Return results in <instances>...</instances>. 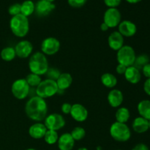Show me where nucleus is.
<instances>
[{
  "label": "nucleus",
  "instance_id": "37",
  "mask_svg": "<svg viewBox=\"0 0 150 150\" xmlns=\"http://www.w3.org/2000/svg\"><path fill=\"white\" fill-rule=\"evenodd\" d=\"M144 90L145 93L150 96V79H147L144 83Z\"/></svg>",
  "mask_w": 150,
  "mask_h": 150
},
{
  "label": "nucleus",
  "instance_id": "42",
  "mask_svg": "<svg viewBox=\"0 0 150 150\" xmlns=\"http://www.w3.org/2000/svg\"><path fill=\"white\" fill-rule=\"evenodd\" d=\"M78 150H88V149L85 147H81V148H79Z\"/></svg>",
  "mask_w": 150,
  "mask_h": 150
},
{
  "label": "nucleus",
  "instance_id": "21",
  "mask_svg": "<svg viewBox=\"0 0 150 150\" xmlns=\"http://www.w3.org/2000/svg\"><path fill=\"white\" fill-rule=\"evenodd\" d=\"M133 130L138 133H144L149 130L148 120L142 117H136L132 125Z\"/></svg>",
  "mask_w": 150,
  "mask_h": 150
},
{
  "label": "nucleus",
  "instance_id": "7",
  "mask_svg": "<svg viewBox=\"0 0 150 150\" xmlns=\"http://www.w3.org/2000/svg\"><path fill=\"white\" fill-rule=\"evenodd\" d=\"M30 86L25 79H17L12 84L11 91L13 96L18 100H23L29 95Z\"/></svg>",
  "mask_w": 150,
  "mask_h": 150
},
{
  "label": "nucleus",
  "instance_id": "18",
  "mask_svg": "<svg viewBox=\"0 0 150 150\" xmlns=\"http://www.w3.org/2000/svg\"><path fill=\"white\" fill-rule=\"evenodd\" d=\"M125 78L126 80L130 83L136 84L140 81L142 79V75H141L140 70L136 68L134 66H130L127 67L126 71L125 73Z\"/></svg>",
  "mask_w": 150,
  "mask_h": 150
},
{
  "label": "nucleus",
  "instance_id": "19",
  "mask_svg": "<svg viewBox=\"0 0 150 150\" xmlns=\"http://www.w3.org/2000/svg\"><path fill=\"white\" fill-rule=\"evenodd\" d=\"M47 128L42 123H35L33 124L29 129V134L32 138L35 139H40L44 137Z\"/></svg>",
  "mask_w": 150,
  "mask_h": 150
},
{
  "label": "nucleus",
  "instance_id": "9",
  "mask_svg": "<svg viewBox=\"0 0 150 150\" xmlns=\"http://www.w3.org/2000/svg\"><path fill=\"white\" fill-rule=\"evenodd\" d=\"M59 48V41L53 37L45 38L41 43V51L45 55H54L58 52Z\"/></svg>",
  "mask_w": 150,
  "mask_h": 150
},
{
  "label": "nucleus",
  "instance_id": "24",
  "mask_svg": "<svg viewBox=\"0 0 150 150\" xmlns=\"http://www.w3.org/2000/svg\"><path fill=\"white\" fill-rule=\"evenodd\" d=\"M101 82L107 88H114L117 84V79L111 73H104L101 76Z\"/></svg>",
  "mask_w": 150,
  "mask_h": 150
},
{
  "label": "nucleus",
  "instance_id": "39",
  "mask_svg": "<svg viewBox=\"0 0 150 150\" xmlns=\"http://www.w3.org/2000/svg\"><path fill=\"white\" fill-rule=\"evenodd\" d=\"M132 150H149V149L146 144L141 143L136 145V146L132 149Z\"/></svg>",
  "mask_w": 150,
  "mask_h": 150
},
{
  "label": "nucleus",
  "instance_id": "11",
  "mask_svg": "<svg viewBox=\"0 0 150 150\" xmlns=\"http://www.w3.org/2000/svg\"><path fill=\"white\" fill-rule=\"evenodd\" d=\"M55 4L46 0H39L35 4V13L39 17L48 16L55 9Z\"/></svg>",
  "mask_w": 150,
  "mask_h": 150
},
{
  "label": "nucleus",
  "instance_id": "17",
  "mask_svg": "<svg viewBox=\"0 0 150 150\" xmlns=\"http://www.w3.org/2000/svg\"><path fill=\"white\" fill-rule=\"evenodd\" d=\"M108 103L113 108H117L120 106L123 102V94L119 89H112L110 91L107 98Z\"/></svg>",
  "mask_w": 150,
  "mask_h": 150
},
{
  "label": "nucleus",
  "instance_id": "22",
  "mask_svg": "<svg viewBox=\"0 0 150 150\" xmlns=\"http://www.w3.org/2000/svg\"><path fill=\"white\" fill-rule=\"evenodd\" d=\"M137 108L141 117L147 120H150V100H142L138 104Z\"/></svg>",
  "mask_w": 150,
  "mask_h": 150
},
{
  "label": "nucleus",
  "instance_id": "29",
  "mask_svg": "<svg viewBox=\"0 0 150 150\" xmlns=\"http://www.w3.org/2000/svg\"><path fill=\"white\" fill-rule=\"evenodd\" d=\"M70 135L75 141H80L84 138L85 135H86V131L83 127H76L72 130Z\"/></svg>",
  "mask_w": 150,
  "mask_h": 150
},
{
  "label": "nucleus",
  "instance_id": "16",
  "mask_svg": "<svg viewBox=\"0 0 150 150\" xmlns=\"http://www.w3.org/2000/svg\"><path fill=\"white\" fill-rule=\"evenodd\" d=\"M58 147L60 150H72L75 144V140L70 133H65L58 139Z\"/></svg>",
  "mask_w": 150,
  "mask_h": 150
},
{
  "label": "nucleus",
  "instance_id": "41",
  "mask_svg": "<svg viewBox=\"0 0 150 150\" xmlns=\"http://www.w3.org/2000/svg\"><path fill=\"white\" fill-rule=\"evenodd\" d=\"M142 1V0H126V1H127L130 4H137Z\"/></svg>",
  "mask_w": 150,
  "mask_h": 150
},
{
  "label": "nucleus",
  "instance_id": "32",
  "mask_svg": "<svg viewBox=\"0 0 150 150\" xmlns=\"http://www.w3.org/2000/svg\"><path fill=\"white\" fill-rule=\"evenodd\" d=\"M8 13L12 16L21 14V4L16 3V4H13L10 6L8 8Z\"/></svg>",
  "mask_w": 150,
  "mask_h": 150
},
{
  "label": "nucleus",
  "instance_id": "13",
  "mask_svg": "<svg viewBox=\"0 0 150 150\" xmlns=\"http://www.w3.org/2000/svg\"><path fill=\"white\" fill-rule=\"evenodd\" d=\"M70 115L72 118L77 122H84L88 117V111L83 105L76 103L72 105Z\"/></svg>",
  "mask_w": 150,
  "mask_h": 150
},
{
  "label": "nucleus",
  "instance_id": "30",
  "mask_svg": "<svg viewBox=\"0 0 150 150\" xmlns=\"http://www.w3.org/2000/svg\"><path fill=\"white\" fill-rule=\"evenodd\" d=\"M149 61V57L147 55H145V54H142V55H140L138 57H136L133 66L139 70L140 68H142L144 65H146V64H148Z\"/></svg>",
  "mask_w": 150,
  "mask_h": 150
},
{
  "label": "nucleus",
  "instance_id": "27",
  "mask_svg": "<svg viewBox=\"0 0 150 150\" xmlns=\"http://www.w3.org/2000/svg\"><path fill=\"white\" fill-rule=\"evenodd\" d=\"M44 140L48 144L53 145L58 142L59 136L58 133L55 130H47L45 136H44Z\"/></svg>",
  "mask_w": 150,
  "mask_h": 150
},
{
  "label": "nucleus",
  "instance_id": "23",
  "mask_svg": "<svg viewBox=\"0 0 150 150\" xmlns=\"http://www.w3.org/2000/svg\"><path fill=\"white\" fill-rule=\"evenodd\" d=\"M35 4L32 0H26L21 4V14L29 17L35 12Z\"/></svg>",
  "mask_w": 150,
  "mask_h": 150
},
{
  "label": "nucleus",
  "instance_id": "8",
  "mask_svg": "<svg viewBox=\"0 0 150 150\" xmlns=\"http://www.w3.org/2000/svg\"><path fill=\"white\" fill-rule=\"evenodd\" d=\"M44 125L47 130L57 131L65 125V120L61 114H51L45 117Z\"/></svg>",
  "mask_w": 150,
  "mask_h": 150
},
{
  "label": "nucleus",
  "instance_id": "1",
  "mask_svg": "<svg viewBox=\"0 0 150 150\" xmlns=\"http://www.w3.org/2000/svg\"><path fill=\"white\" fill-rule=\"evenodd\" d=\"M25 112L31 120L40 122L45 120L48 113V105L45 99L38 96L31 98L26 102Z\"/></svg>",
  "mask_w": 150,
  "mask_h": 150
},
{
  "label": "nucleus",
  "instance_id": "31",
  "mask_svg": "<svg viewBox=\"0 0 150 150\" xmlns=\"http://www.w3.org/2000/svg\"><path fill=\"white\" fill-rule=\"evenodd\" d=\"M45 74L47 75L48 79L57 81V79L59 78V76L61 74V73H60L59 70L58 69L54 68V67H51V68H48V71L46 72Z\"/></svg>",
  "mask_w": 150,
  "mask_h": 150
},
{
  "label": "nucleus",
  "instance_id": "5",
  "mask_svg": "<svg viewBox=\"0 0 150 150\" xmlns=\"http://www.w3.org/2000/svg\"><path fill=\"white\" fill-rule=\"evenodd\" d=\"M59 92V88L56 81L45 79L42 81L36 87L37 96L43 99L48 98L55 95Z\"/></svg>",
  "mask_w": 150,
  "mask_h": 150
},
{
  "label": "nucleus",
  "instance_id": "20",
  "mask_svg": "<svg viewBox=\"0 0 150 150\" xmlns=\"http://www.w3.org/2000/svg\"><path fill=\"white\" fill-rule=\"evenodd\" d=\"M56 81H57L59 90L64 91L68 89L71 86L72 82H73V78L70 73H61Z\"/></svg>",
  "mask_w": 150,
  "mask_h": 150
},
{
  "label": "nucleus",
  "instance_id": "34",
  "mask_svg": "<svg viewBox=\"0 0 150 150\" xmlns=\"http://www.w3.org/2000/svg\"><path fill=\"white\" fill-rule=\"evenodd\" d=\"M122 2V0H104V3L109 8H116Z\"/></svg>",
  "mask_w": 150,
  "mask_h": 150
},
{
  "label": "nucleus",
  "instance_id": "4",
  "mask_svg": "<svg viewBox=\"0 0 150 150\" xmlns=\"http://www.w3.org/2000/svg\"><path fill=\"white\" fill-rule=\"evenodd\" d=\"M110 134L111 137L117 142H127L131 137L130 128L125 123L115 122L110 127Z\"/></svg>",
  "mask_w": 150,
  "mask_h": 150
},
{
  "label": "nucleus",
  "instance_id": "12",
  "mask_svg": "<svg viewBox=\"0 0 150 150\" xmlns=\"http://www.w3.org/2000/svg\"><path fill=\"white\" fill-rule=\"evenodd\" d=\"M15 51L17 57L21 59H26L32 54L33 51L32 44L28 40H21L16 44Z\"/></svg>",
  "mask_w": 150,
  "mask_h": 150
},
{
  "label": "nucleus",
  "instance_id": "36",
  "mask_svg": "<svg viewBox=\"0 0 150 150\" xmlns=\"http://www.w3.org/2000/svg\"><path fill=\"white\" fill-rule=\"evenodd\" d=\"M142 72L145 77L150 79V63H148L142 67Z\"/></svg>",
  "mask_w": 150,
  "mask_h": 150
},
{
  "label": "nucleus",
  "instance_id": "3",
  "mask_svg": "<svg viewBox=\"0 0 150 150\" xmlns=\"http://www.w3.org/2000/svg\"><path fill=\"white\" fill-rule=\"evenodd\" d=\"M10 27L13 35L18 38H23L29 31L28 18L22 14L13 16L10 21Z\"/></svg>",
  "mask_w": 150,
  "mask_h": 150
},
{
  "label": "nucleus",
  "instance_id": "35",
  "mask_svg": "<svg viewBox=\"0 0 150 150\" xmlns=\"http://www.w3.org/2000/svg\"><path fill=\"white\" fill-rule=\"evenodd\" d=\"M72 105L71 104L68 103H64L62 105L61 110L62 111L63 114H68L70 113V111H71Z\"/></svg>",
  "mask_w": 150,
  "mask_h": 150
},
{
  "label": "nucleus",
  "instance_id": "15",
  "mask_svg": "<svg viewBox=\"0 0 150 150\" xmlns=\"http://www.w3.org/2000/svg\"><path fill=\"white\" fill-rule=\"evenodd\" d=\"M108 43L114 51H119L124 45V37L119 32H114L108 38Z\"/></svg>",
  "mask_w": 150,
  "mask_h": 150
},
{
  "label": "nucleus",
  "instance_id": "44",
  "mask_svg": "<svg viewBox=\"0 0 150 150\" xmlns=\"http://www.w3.org/2000/svg\"><path fill=\"white\" fill-rule=\"evenodd\" d=\"M148 125H149V129H150V120H148Z\"/></svg>",
  "mask_w": 150,
  "mask_h": 150
},
{
  "label": "nucleus",
  "instance_id": "26",
  "mask_svg": "<svg viewBox=\"0 0 150 150\" xmlns=\"http://www.w3.org/2000/svg\"><path fill=\"white\" fill-rule=\"evenodd\" d=\"M0 55H1V58L4 61L10 62L14 59L16 54L14 48H13V47H6V48H3L1 50Z\"/></svg>",
  "mask_w": 150,
  "mask_h": 150
},
{
  "label": "nucleus",
  "instance_id": "45",
  "mask_svg": "<svg viewBox=\"0 0 150 150\" xmlns=\"http://www.w3.org/2000/svg\"><path fill=\"white\" fill-rule=\"evenodd\" d=\"M26 150H36V149H26Z\"/></svg>",
  "mask_w": 150,
  "mask_h": 150
},
{
  "label": "nucleus",
  "instance_id": "2",
  "mask_svg": "<svg viewBox=\"0 0 150 150\" xmlns=\"http://www.w3.org/2000/svg\"><path fill=\"white\" fill-rule=\"evenodd\" d=\"M29 68L31 73L42 76L48 70V62L46 57L42 52H35L29 60Z\"/></svg>",
  "mask_w": 150,
  "mask_h": 150
},
{
  "label": "nucleus",
  "instance_id": "43",
  "mask_svg": "<svg viewBox=\"0 0 150 150\" xmlns=\"http://www.w3.org/2000/svg\"><path fill=\"white\" fill-rule=\"evenodd\" d=\"M46 1H50V2H54V1H55V0H46Z\"/></svg>",
  "mask_w": 150,
  "mask_h": 150
},
{
  "label": "nucleus",
  "instance_id": "40",
  "mask_svg": "<svg viewBox=\"0 0 150 150\" xmlns=\"http://www.w3.org/2000/svg\"><path fill=\"white\" fill-rule=\"evenodd\" d=\"M108 29H109V27H108V26H107V25L105 24V23H104V22L103 23H101L100 29L103 31V32H105V31L108 30Z\"/></svg>",
  "mask_w": 150,
  "mask_h": 150
},
{
  "label": "nucleus",
  "instance_id": "38",
  "mask_svg": "<svg viewBox=\"0 0 150 150\" xmlns=\"http://www.w3.org/2000/svg\"><path fill=\"white\" fill-rule=\"evenodd\" d=\"M126 69H127V67H125V66L123 65V64H119L117 66L116 71H117V73H118V74L122 75L125 74V73L126 71Z\"/></svg>",
  "mask_w": 150,
  "mask_h": 150
},
{
  "label": "nucleus",
  "instance_id": "25",
  "mask_svg": "<svg viewBox=\"0 0 150 150\" xmlns=\"http://www.w3.org/2000/svg\"><path fill=\"white\" fill-rule=\"evenodd\" d=\"M115 117L117 122H118L126 123L130 119V111L125 107H121L117 111Z\"/></svg>",
  "mask_w": 150,
  "mask_h": 150
},
{
  "label": "nucleus",
  "instance_id": "28",
  "mask_svg": "<svg viewBox=\"0 0 150 150\" xmlns=\"http://www.w3.org/2000/svg\"><path fill=\"white\" fill-rule=\"evenodd\" d=\"M25 79H26V82L29 84V86H32V87H35V86L37 87L40 84V83L42 81L40 76L32 73L28 75Z\"/></svg>",
  "mask_w": 150,
  "mask_h": 150
},
{
  "label": "nucleus",
  "instance_id": "6",
  "mask_svg": "<svg viewBox=\"0 0 150 150\" xmlns=\"http://www.w3.org/2000/svg\"><path fill=\"white\" fill-rule=\"evenodd\" d=\"M117 58L119 64L128 67L133 66L136 56L134 49L130 45H123L119 51H117Z\"/></svg>",
  "mask_w": 150,
  "mask_h": 150
},
{
  "label": "nucleus",
  "instance_id": "14",
  "mask_svg": "<svg viewBox=\"0 0 150 150\" xmlns=\"http://www.w3.org/2000/svg\"><path fill=\"white\" fill-rule=\"evenodd\" d=\"M119 26L118 32L122 35L123 37H127V38H130L136 35L137 32V27L136 25L133 22L130 21H123L120 22Z\"/></svg>",
  "mask_w": 150,
  "mask_h": 150
},
{
  "label": "nucleus",
  "instance_id": "33",
  "mask_svg": "<svg viewBox=\"0 0 150 150\" xmlns=\"http://www.w3.org/2000/svg\"><path fill=\"white\" fill-rule=\"evenodd\" d=\"M68 4L75 8H79L84 5L87 0H67Z\"/></svg>",
  "mask_w": 150,
  "mask_h": 150
},
{
  "label": "nucleus",
  "instance_id": "46",
  "mask_svg": "<svg viewBox=\"0 0 150 150\" xmlns=\"http://www.w3.org/2000/svg\"><path fill=\"white\" fill-rule=\"evenodd\" d=\"M117 150H120V149H117Z\"/></svg>",
  "mask_w": 150,
  "mask_h": 150
},
{
  "label": "nucleus",
  "instance_id": "10",
  "mask_svg": "<svg viewBox=\"0 0 150 150\" xmlns=\"http://www.w3.org/2000/svg\"><path fill=\"white\" fill-rule=\"evenodd\" d=\"M122 16L120 10L117 8H108L104 13V23L109 28H114L121 22Z\"/></svg>",
  "mask_w": 150,
  "mask_h": 150
}]
</instances>
